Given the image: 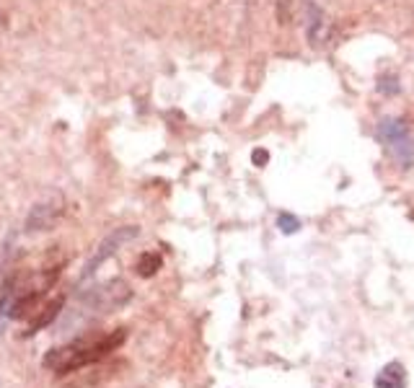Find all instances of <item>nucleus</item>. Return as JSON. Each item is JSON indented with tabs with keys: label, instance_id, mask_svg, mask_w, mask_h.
Masks as SVG:
<instances>
[{
	"label": "nucleus",
	"instance_id": "obj_2",
	"mask_svg": "<svg viewBox=\"0 0 414 388\" xmlns=\"http://www.w3.org/2000/svg\"><path fill=\"white\" fill-rule=\"evenodd\" d=\"M63 215H65V200L60 194H50V197L39 200L34 208L29 210L23 230H26V233H47V230L58 228Z\"/></svg>",
	"mask_w": 414,
	"mask_h": 388
},
{
	"label": "nucleus",
	"instance_id": "obj_11",
	"mask_svg": "<svg viewBox=\"0 0 414 388\" xmlns=\"http://www.w3.org/2000/svg\"><path fill=\"white\" fill-rule=\"evenodd\" d=\"M378 91L386 96L399 94V78H396V75H383V78L378 80Z\"/></svg>",
	"mask_w": 414,
	"mask_h": 388
},
{
	"label": "nucleus",
	"instance_id": "obj_8",
	"mask_svg": "<svg viewBox=\"0 0 414 388\" xmlns=\"http://www.w3.org/2000/svg\"><path fill=\"white\" fill-rule=\"evenodd\" d=\"M376 388H407V375L401 362H388L376 378Z\"/></svg>",
	"mask_w": 414,
	"mask_h": 388
},
{
	"label": "nucleus",
	"instance_id": "obj_7",
	"mask_svg": "<svg viewBox=\"0 0 414 388\" xmlns=\"http://www.w3.org/2000/svg\"><path fill=\"white\" fill-rule=\"evenodd\" d=\"M378 137L383 140L386 145H399L404 143L409 137V129L407 124L401 122V119H383V122L378 124Z\"/></svg>",
	"mask_w": 414,
	"mask_h": 388
},
{
	"label": "nucleus",
	"instance_id": "obj_1",
	"mask_svg": "<svg viewBox=\"0 0 414 388\" xmlns=\"http://www.w3.org/2000/svg\"><path fill=\"white\" fill-rule=\"evenodd\" d=\"M124 339H127V329H122V326L109 331V334H91L86 339L80 337L75 342H70V345L47 352L44 367L55 370L58 375H70L75 370H80V367L96 365L104 357H109L115 350H120L124 345Z\"/></svg>",
	"mask_w": 414,
	"mask_h": 388
},
{
	"label": "nucleus",
	"instance_id": "obj_6",
	"mask_svg": "<svg viewBox=\"0 0 414 388\" xmlns=\"http://www.w3.org/2000/svg\"><path fill=\"white\" fill-rule=\"evenodd\" d=\"M63 303H65V298H52L44 308H39L34 313V316L29 318V326H26V337H31V334H36V331H42L44 326H50L55 318H58V313H60V308H63Z\"/></svg>",
	"mask_w": 414,
	"mask_h": 388
},
{
	"label": "nucleus",
	"instance_id": "obj_4",
	"mask_svg": "<svg viewBox=\"0 0 414 388\" xmlns=\"http://www.w3.org/2000/svg\"><path fill=\"white\" fill-rule=\"evenodd\" d=\"M140 233V228L137 225H122V228H117V230H112L104 241H101L99 246H96V252L91 254V259L86 262V269H83V277H91L96 269H99L104 262H107L109 257H115L117 252H120L122 246L124 244H129L132 238Z\"/></svg>",
	"mask_w": 414,
	"mask_h": 388
},
{
	"label": "nucleus",
	"instance_id": "obj_10",
	"mask_svg": "<svg viewBox=\"0 0 414 388\" xmlns=\"http://www.w3.org/2000/svg\"><path fill=\"white\" fill-rule=\"evenodd\" d=\"M277 228L290 236V233H295V230L300 228V220L295 215H290V212H280L277 215Z\"/></svg>",
	"mask_w": 414,
	"mask_h": 388
},
{
	"label": "nucleus",
	"instance_id": "obj_9",
	"mask_svg": "<svg viewBox=\"0 0 414 388\" xmlns=\"http://www.w3.org/2000/svg\"><path fill=\"white\" fill-rule=\"evenodd\" d=\"M161 264H164V259H161V254H156V252H145L143 257L137 259V264H135V269H137V274L140 277H153V274L161 269Z\"/></svg>",
	"mask_w": 414,
	"mask_h": 388
},
{
	"label": "nucleus",
	"instance_id": "obj_3",
	"mask_svg": "<svg viewBox=\"0 0 414 388\" xmlns=\"http://www.w3.org/2000/svg\"><path fill=\"white\" fill-rule=\"evenodd\" d=\"M129 298H132L129 285L124 280H120V277H115V280H109V282H104V285H99L96 290H91V293L83 298V303H86L91 311H96V313H107V311L122 308Z\"/></svg>",
	"mask_w": 414,
	"mask_h": 388
},
{
	"label": "nucleus",
	"instance_id": "obj_5",
	"mask_svg": "<svg viewBox=\"0 0 414 388\" xmlns=\"http://www.w3.org/2000/svg\"><path fill=\"white\" fill-rule=\"evenodd\" d=\"M120 367L122 362H109V365H99L96 362V365L80 367V370H75V378L63 383V388H96L101 383H107Z\"/></svg>",
	"mask_w": 414,
	"mask_h": 388
},
{
	"label": "nucleus",
	"instance_id": "obj_12",
	"mask_svg": "<svg viewBox=\"0 0 414 388\" xmlns=\"http://www.w3.org/2000/svg\"><path fill=\"white\" fill-rule=\"evenodd\" d=\"M251 161H254V166H259V168H262V166L270 163V153H267L265 148H257V151L251 153Z\"/></svg>",
	"mask_w": 414,
	"mask_h": 388
}]
</instances>
